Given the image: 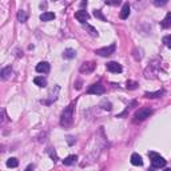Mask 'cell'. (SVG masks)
<instances>
[{"instance_id": "1", "label": "cell", "mask_w": 171, "mask_h": 171, "mask_svg": "<svg viewBox=\"0 0 171 171\" xmlns=\"http://www.w3.org/2000/svg\"><path fill=\"white\" fill-rule=\"evenodd\" d=\"M72 111H74V103L70 104L66 110L63 111V114H62V120H60V124L63 127H68L72 123Z\"/></svg>"}, {"instance_id": "2", "label": "cell", "mask_w": 171, "mask_h": 171, "mask_svg": "<svg viewBox=\"0 0 171 171\" xmlns=\"http://www.w3.org/2000/svg\"><path fill=\"white\" fill-rule=\"evenodd\" d=\"M148 157L151 158V164L154 169H160V167L166 166V160L157 152H148Z\"/></svg>"}, {"instance_id": "3", "label": "cell", "mask_w": 171, "mask_h": 171, "mask_svg": "<svg viewBox=\"0 0 171 171\" xmlns=\"http://www.w3.org/2000/svg\"><path fill=\"white\" fill-rule=\"evenodd\" d=\"M152 114V110H150V108H141V110H138L135 112V122H142V120H144V119H147L148 116Z\"/></svg>"}, {"instance_id": "4", "label": "cell", "mask_w": 171, "mask_h": 171, "mask_svg": "<svg viewBox=\"0 0 171 171\" xmlns=\"http://www.w3.org/2000/svg\"><path fill=\"white\" fill-rule=\"evenodd\" d=\"M88 94H95V95H102L104 92V87L100 84V83H96V84L90 86V88L87 90Z\"/></svg>"}, {"instance_id": "5", "label": "cell", "mask_w": 171, "mask_h": 171, "mask_svg": "<svg viewBox=\"0 0 171 171\" xmlns=\"http://www.w3.org/2000/svg\"><path fill=\"white\" fill-rule=\"evenodd\" d=\"M115 48H116V47H115V44H111V46H108V47H104V48H99V49H96V54L100 55V56H108V55L114 54Z\"/></svg>"}, {"instance_id": "6", "label": "cell", "mask_w": 171, "mask_h": 171, "mask_svg": "<svg viewBox=\"0 0 171 171\" xmlns=\"http://www.w3.org/2000/svg\"><path fill=\"white\" fill-rule=\"evenodd\" d=\"M107 70L110 71V72H122V66H120L119 63H116V62H110V63H107Z\"/></svg>"}, {"instance_id": "7", "label": "cell", "mask_w": 171, "mask_h": 171, "mask_svg": "<svg viewBox=\"0 0 171 171\" xmlns=\"http://www.w3.org/2000/svg\"><path fill=\"white\" fill-rule=\"evenodd\" d=\"M75 19L82 21V23H84L86 20L90 19V15H88V12L84 11V10H79L78 12H75Z\"/></svg>"}, {"instance_id": "8", "label": "cell", "mask_w": 171, "mask_h": 171, "mask_svg": "<svg viewBox=\"0 0 171 171\" xmlns=\"http://www.w3.org/2000/svg\"><path fill=\"white\" fill-rule=\"evenodd\" d=\"M36 71L39 74H47L49 71V64L47 62H40V63L36 66Z\"/></svg>"}, {"instance_id": "9", "label": "cell", "mask_w": 171, "mask_h": 171, "mask_svg": "<svg viewBox=\"0 0 171 171\" xmlns=\"http://www.w3.org/2000/svg\"><path fill=\"white\" fill-rule=\"evenodd\" d=\"M94 68H95V64L92 63V62H88V63H84L82 67H80V72L90 74V72H92V71H94Z\"/></svg>"}, {"instance_id": "10", "label": "cell", "mask_w": 171, "mask_h": 171, "mask_svg": "<svg viewBox=\"0 0 171 171\" xmlns=\"http://www.w3.org/2000/svg\"><path fill=\"white\" fill-rule=\"evenodd\" d=\"M131 163L134 164V166H142L143 164L142 157L139 154H132L131 155Z\"/></svg>"}, {"instance_id": "11", "label": "cell", "mask_w": 171, "mask_h": 171, "mask_svg": "<svg viewBox=\"0 0 171 171\" xmlns=\"http://www.w3.org/2000/svg\"><path fill=\"white\" fill-rule=\"evenodd\" d=\"M128 15H130V5L128 3H126V4H123V8L120 11V19H127Z\"/></svg>"}, {"instance_id": "12", "label": "cell", "mask_w": 171, "mask_h": 171, "mask_svg": "<svg viewBox=\"0 0 171 171\" xmlns=\"http://www.w3.org/2000/svg\"><path fill=\"white\" fill-rule=\"evenodd\" d=\"M52 19H55V14H54V12H44V14L40 15V20H42V21H49Z\"/></svg>"}, {"instance_id": "13", "label": "cell", "mask_w": 171, "mask_h": 171, "mask_svg": "<svg viewBox=\"0 0 171 171\" xmlns=\"http://www.w3.org/2000/svg\"><path fill=\"white\" fill-rule=\"evenodd\" d=\"M160 24H162L163 28H169V27H171V12H169V14L166 15V17H164Z\"/></svg>"}, {"instance_id": "14", "label": "cell", "mask_w": 171, "mask_h": 171, "mask_svg": "<svg viewBox=\"0 0 171 171\" xmlns=\"http://www.w3.org/2000/svg\"><path fill=\"white\" fill-rule=\"evenodd\" d=\"M33 83H35L36 86H39V87H46L47 86V80H46L44 78H42V76H36L35 79H33Z\"/></svg>"}, {"instance_id": "15", "label": "cell", "mask_w": 171, "mask_h": 171, "mask_svg": "<svg viewBox=\"0 0 171 171\" xmlns=\"http://www.w3.org/2000/svg\"><path fill=\"white\" fill-rule=\"evenodd\" d=\"M75 49H72V48H68L66 49V51L63 52V58H66V59H72V58H75Z\"/></svg>"}, {"instance_id": "16", "label": "cell", "mask_w": 171, "mask_h": 171, "mask_svg": "<svg viewBox=\"0 0 171 171\" xmlns=\"http://www.w3.org/2000/svg\"><path fill=\"white\" fill-rule=\"evenodd\" d=\"M76 159H78L76 155H70V157H67L66 159L63 160V164H66V166H70V164L75 163V160H76Z\"/></svg>"}, {"instance_id": "17", "label": "cell", "mask_w": 171, "mask_h": 171, "mask_svg": "<svg viewBox=\"0 0 171 171\" xmlns=\"http://www.w3.org/2000/svg\"><path fill=\"white\" fill-rule=\"evenodd\" d=\"M164 94L163 90H160V91H157V92H146V98H159V96H162Z\"/></svg>"}, {"instance_id": "18", "label": "cell", "mask_w": 171, "mask_h": 171, "mask_svg": "<svg viewBox=\"0 0 171 171\" xmlns=\"http://www.w3.org/2000/svg\"><path fill=\"white\" fill-rule=\"evenodd\" d=\"M11 74H12L11 67H7V68H4V70L2 71V78L3 79H8V78L11 76Z\"/></svg>"}, {"instance_id": "19", "label": "cell", "mask_w": 171, "mask_h": 171, "mask_svg": "<svg viewBox=\"0 0 171 171\" xmlns=\"http://www.w3.org/2000/svg\"><path fill=\"white\" fill-rule=\"evenodd\" d=\"M27 17H28V15H27L26 11H19V14H17V19L21 23H24V21H27Z\"/></svg>"}, {"instance_id": "20", "label": "cell", "mask_w": 171, "mask_h": 171, "mask_svg": "<svg viewBox=\"0 0 171 171\" xmlns=\"http://www.w3.org/2000/svg\"><path fill=\"white\" fill-rule=\"evenodd\" d=\"M17 164H19V162H17L16 158H10V159L7 160L8 167H17Z\"/></svg>"}, {"instance_id": "21", "label": "cell", "mask_w": 171, "mask_h": 171, "mask_svg": "<svg viewBox=\"0 0 171 171\" xmlns=\"http://www.w3.org/2000/svg\"><path fill=\"white\" fill-rule=\"evenodd\" d=\"M163 43H164V46H166V47L171 48V35L164 36V38H163Z\"/></svg>"}, {"instance_id": "22", "label": "cell", "mask_w": 171, "mask_h": 171, "mask_svg": "<svg viewBox=\"0 0 171 171\" xmlns=\"http://www.w3.org/2000/svg\"><path fill=\"white\" fill-rule=\"evenodd\" d=\"M94 15H95V16H96V17H99V19H100V20H103V21H106V17L103 16V14H102V12H100V11H99V10H96V11L94 12Z\"/></svg>"}, {"instance_id": "23", "label": "cell", "mask_w": 171, "mask_h": 171, "mask_svg": "<svg viewBox=\"0 0 171 171\" xmlns=\"http://www.w3.org/2000/svg\"><path fill=\"white\" fill-rule=\"evenodd\" d=\"M136 86H138V83H135V82H127V88H130V90H135Z\"/></svg>"}, {"instance_id": "24", "label": "cell", "mask_w": 171, "mask_h": 171, "mask_svg": "<svg viewBox=\"0 0 171 171\" xmlns=\"http://www.w3.org/2000/svg\"><path fill=\"white\" fill-rule=\"evenodd\" d=\"M84 27H86V28H88L90 31H91V33H92V35H94V36H95V35H98V31H96V30L94 28V27H91V26H88V24H86V26H84Z\"/></svg>"}, {"instance_id": "25", "label": "cell", "mask_w": 171, "mask_h": 171, "mask_svg": "<svg viewBox=\"0 0 171 171\" xmlns=\"http://www.w3.org/2000/svg\"><path fill=\"white\" fill-rule=\"evenodd\" d=\"M26 171H33V164H30V166L26 169Z\"/></svg>"}, {"instance_id": "26", "label": "cell", "mask_w": 171, "mask_h": 171, "mask_svg": "<svg viewBox=\"0 0 171 171\" xmlns=\"http://www.w3.org/2000/svg\"><path fill=\"white\" fill-rule=\"evenodd\" d=\"M155 4L157 5H163V4H166V2H155Z\"/></svg>"}, {"instance_id": "27", "label": "cell", "mask_w": 171, "mask_h": 171, "mask_svg": "<svg viewBox=\"0 0 171 171\" xmlns=\"http://www.w3.org/2000/svg\"><path fill=\"white\" fill-rule=\"evenodd\" d=\"M164 171H171V169H166V170H164Z\"/></svg>"}]
</instances>
